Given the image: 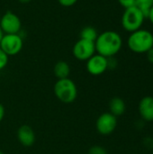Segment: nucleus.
<instances>
[{
    "label": "nucleus",
    "mask_w": 153,
    "mask_h": 154,
    "mask_svg": "<svg viewBox=\"0 0 153 154\" xmlns=\"http://www.w3.org/2000/svg\"><path fill=\"white\" fill-rule=\"evenodd\" d=\"M96 51L106 58L115 57L122 49L123 39L115 31H106L98 34L95 41Z\"/></svg>",
    "instance_id": "1"
},
{
    "label": "nucleus",
    "mask_w": 153,
    "mask_h": 154,
    "mask_svg": "<svg viewBox=\"0 0 153 154\" xmlns=\"http://www.w3.org/2000/svg\"><path fill=\"white\" fill-rule=\"evenodd\" d=\"M127 44L134 53H146L153 47V34L148 30L139 29L131 32Z\"/></svg>",
    "instance_id": "2"
},
{
    "label": "nucleus",
    "mask_w": 153,
    "mask_h": 154,
    "mask_svg": "<svg viewBox=\"0 0 153 154\" xmlns=\"http://www.w3.org/2000/svg\"><path fill=\"white\" fill-rule=\"evenodd\" d=\"M54 94L62 103H73L78 97V88L73 80L70 79H58L54 85Z\"/></svg>",
    "instance_id": "3"
},
{
    "label": "nucleus",
    "mask_w": 153,
    "mask_h": 154,
    "mask_svg": "<svg viewBox=\"0 0 153 154\" xmlns=\"http://www.w3.org/2000/svg\"><path fill=\"white\" fill-rule=\"evenodd\" d=\"M145 19L146 17L142 12L134 5L124 10L122 16V26L125 31L133 32L139 29H142Z\"/></svg>",
    "instance_id": "4"
},
{
    "label": "nucleus",
    "mask_w": 153,
    "mask_h": 154,
    "mask_svg": "<svg viewBox=\"0 0 153 154\" xmlns=\"http://www.w3.org/2000/svg\"><path fill=\"white\" fill-rule=\"evenodd\" d=\"M23 46V38L19 33L15 34H4L1 42L0 48L1 50L9 57L18 54Z\"/></svg>",
    "instance_id": "5"
},
{
    "label": "nucleus",
    "mask_w": 153,
    "mask_h": 154,
    "mask_svg": "<svg viewBox=\"0 0 153 154\" xmlns=\"http://www.w3.org/2000/svg\"><path fill=\"white\" fill-rule=\"evenodd\" d=\"M0 28L3 32H5V34L19 33L22 28L21 19L14 13L7 11L1 16Z\"/></svg>",
    "instance_id": "6"
},
{
    "label": "nucleus",
    "mask_w": 153,
    "mask_h": 154,
    "mask_svg": "<svg viewBox=\"0 0 153 154\" xmlns=\"http://www.w3.org/2000/svg\"><path fill=\"white\" fill-rule=\"evenodd\" d=\"M72 53L78 60H87L96 53L95 42L79 38L73 46Z\"/></svg>",
    "instance_id": "7"
},
{
    "label": "nucleus",
    "mask_w": 153,
    "mask_h": 154,
    "mask_svg": "<svg viewBox=\"0 0 153 154\" xmlns=\"http://www.w3.org/2000/svg\"><path fill=\"white\" fill-rule=\"evenodd\" d=\"M117 126V118L110 112L100 115L96 123V128L98 134L102 135H109L115 132Z\"/></svg>",
    "instance_id": "8"
},
{
    "label": "nucleus",
    "mask_w": 153,
    "mask_h": 154,
    "mask_svg": "<svg viewBox=\"0 0 153 154\" xmlns=\"http://www.w3.org/2000/svg\"><path fill=\"white\" fill-rule=\"evenodd\" d=\"M87 70L93 76L102 75L108 69L107 58L100 55L94 54L91 58L87 60Z\"/></svg>",
    "instance_id": "9"
},
{
    "label": "nucleus",
    "mask_w": 153,
    "mask_h": 154,
    "mask_svg": "<svg viewBox=\"0 0 153 154\" xmlns=\"http://www.w3.org/2000/svg\"><path fill=\"white\" fill-rule=\"evenodd\" d=\"M138 111L143 121L153 122V97L146 96L142 97L139 102Z\"/></svg>",
    "instance_id": "10"
},
{
    "label": "nucleus",
    "mask_w": 153,
    "mask_h": 154,
    "mask_svg": "<svg viewBox=\"0 0 153 154\" xmlns=\"http://www.w3.org/2000/svg\"><path fill=\"white\" fill-rule=\"evenodd\" d=\"M17 138L22 145L30 147L35 142V134L32 127L27 125H21L17 131Z\"/></svg>",
    "instance_id": "11"
},
{
    "label": "nucleus",
    "mask_w": 153,
    "mask_h": 154,
    "mask_svg": "<svg viewBox=\"0 0 153 154\" xmlns=\"http://www.w3.org/2000/svg\"><path fill=\"white\" fill-rule=\"evenodd\" d=\"M109 110L115 116H120L124 115L126 110L125 102L120 97H114L109 102Z\"/></svg>",
    "instance_id": "12"
},
{
    "label": "nucleus",
    "mask_w": 153,
    "mask_h": 154,
    "mask_svg": "<svg viewBox=\"0 0 153 154\" xmlns=\"http://www.w3.org/2000/svg\"><path fill=\"white\" fill-rule=\"evenodd\" d=\"M54 75L58 79H67L70 74V67L68 62L64 60L58 61L54 66Z\"/></svg>",
    "instance_id": "13"
},
{
    "label": "nucleus",
    "mask_w": 153,
    "mask_h": 154,
    "mask_svg": "<svg viewBox=\"0 0 153 154\" xmlns=\"http://www.w3.org/2000/svg\"><path fill=\"white\" fill-rule=\"evenodd\" d=\"M97 36H98V33L93 26L84 27L79 33L80 39H84V40H87V41H91V42H95L97 38Z\"/></svg>",
    "instance_id": "14"
},
{
    "label": "nucleus",
    "mask_w": 153,
    "mask_h": 154,
    "mask_svg": "<svg viewBox=\"0 0 153 154\" xmlns=\"http://www.w3.org/2000/svg\"><path fill=\"white\" fill-rule=\"evenodd\" d=\"M135 6L139 8L147 18L150 10L153 6V0H135Z\"/></svg>",
    "instance_id": "15"
},
{
    "label": "nucleus",
    "mask_w": 153,
    "mask_h": 154,
    "mask_svg": "<svg viewBox=\"0 0 153 154\" xmlns=\"http://www.w3.org/2000/svg\"><path fill=\"white\" fill-rule=\"evenodd\" d=\"M8 63V56L0 48V71L4 69Z\"/></svg>",
    "instance_id": "16"
},
{
    "label": "nucleus",
    "mask_w": 153,
    "mask_h": 154,
    "mask_svg": "<svg viewBox=\"0 0 153 154\" xmlns=\"http://www.w3.org/2000/svg\"><path fill=\"white\" fill-rule=\"evenodd\" d=\"M88 154H107V152L102 146L96 145V146H93L89 149Z\"/></svg>",
    "instance_id": "17"
},
{
    "label": "nucleus",
    "mask_w": 153,
    "mask_h": 154,
    "mask_svg": "<svg viewBox=\"0 0 153 154\" xmlns=\"http://www.w3.org/2000/svg\"><path fill=\"white\" fill-rule=\"evenodd\" d=\"M118 2L124 9L135 5V0H118Z\"/></svg>",
    "instance_id": "18"
},
{
    "label": "nucleus",
    "mask_w": 153,
    "mask_h": 154,
    "mask_svg": "<svg viewBox=\"0 0 153 154\" xmlns=\"http://www.w3.org/2000/svg\"><path fill=\"white\" fill-rule=\"evenodd\" d=\"M57 1L59 2L60 5H61L62 6H65V7L72 6L78 2V0H57Z\"/></svg>",
    "instance_id": "19"
},
{
    "label": "nucleus",
    "mask_w": 153,
    "mask_h": 154,
    "mask_svg": "<svg viewBox=\"0 0 153 154\" xmlns=\"http://www.w3.org/2000/svg\"><path fill=\"white\" fill-rule=\"evenodd\" d=\"M107 63H108V69H115L117 66V60L115 59V57L107 58Z\"/></svg>",
    "instance_id": "20"
},
{
    "label": "nucleus",
    "mask_w": 153,
    "mask_h": 154,
    "mask_svg": "<svg viewBox=\"0 0 153 154\" xmlns=\"http://www.w3.org/2000/svg\"><path fill=\"white\" fill-rule=\"evenodd\" d=\"M146 55H147V60H149V62L153 64V47L146 52Z\"/></svg>",
    "instance_id": "21"
},
{
    "label": "nucleus",
    "mask_w": 153,
    "mask_h": 154,
    "mask_svg": "<svg viewBox=\"0 0 153 154\" xmlns=\"http://www.w3.org/2000/svg\"><path fill=\"white\" fill-rule=\"evenodd\" d=\"M4 116H5V107L0 103V122L4 119Z\"/></svg>",
    "instance_id": "22"
},
{
    "label": "nucleus",
    "mask_w": 153,
    "mask_h": 154,
    "mask_svg": "<svg viewBox=\"0 0 153 154\" xmlns=\"http://www.w3.org/2000/svg\"><path fill=\"white\" fill-rule=\"evenodd\" d=\"M147 18H149L150 22L151 23V24L153 25V6L151 7V9L150 10V12H149V14H148V17H147Z\"/></svg>",
    "instance_id": "23"
},
{
    "label": "nucleus",
    "mask_w": 153,
    "mask_h": 154,
    "mask_svg": "<svg viewBox=\"0 0 153 154\" xmlns=\"http://www.w3.org/2000/svg\"><path fill=\"white\" fill-rule=\"evenodd\" d=\"M18 1L22 4H27V3H30L32 0H18Z\"/></svg>",
    "instance_id": "24"
},
{
    "label": "nucleus",
    "mask_w": 153,
    "mask_h": 154,
    "mask_svg": "<svg viewBox=\"0 0 153 154\" xmlns=\"http://www.w3.org/2000/svg\"><path fill=\"white\" fill-rule=\"evenodd\" d=\"M3 36H4V32H3V31L1 30V28H0V42H1L2 38H3Z\"/></svg>",
    "instance_id": "25"
},
{
    "label": "nucleus",
    "mask_w": 153,
    "mask_h": 154,
    "mask_svg": "<svg viewBox=\"0 0 153 154\" xmlns=\"http://www.w3.org/2000/svg\"><path fill=\"white\" fill-rule=\"evenodd\" d=\"M0 154H4V152H3L2 151H0Z\"/></svg>",
    "instance_id": "26"
},
{
    "label": "nucleus",
    "mask_w": 153,
    "mask_h": 154,
    "mask_svg": "<svg viewBox=\"0 0 153 154\" xmlns=\"http://www.w3.org/2000/svg\"><path fill=\"white\" fill-rule=\"evenodd\" d=\"M0 19H1V16H0Z\"/></svg>",
    "instance_id": "27"
},
{
    "label": "nucleus",
    "mask_w": 153,
    "mask_h": 154,
    "mask_svg": "<svg viewBox=\"0 0 153 154\" xmlns=\"http://www.w3.org/2000/svg\"><path fill=\"white\" fill-rule=\"evenodd\" d=\"M152 154H153V152H152Z\"/></svg>",
    "instance_id": "28"
}]
</instances>
